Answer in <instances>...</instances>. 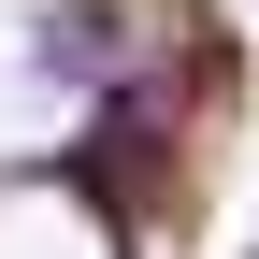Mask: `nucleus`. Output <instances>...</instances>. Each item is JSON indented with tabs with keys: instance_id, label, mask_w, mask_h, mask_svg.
<instances>
[{
	"instance_id": "nucleus-1",
	"label": "nucleus",
	"mask_w": 259,
	"mask_h": 259,
	"mask_svg": "<svg viewBox=\"0 0 259 259\" xmlns=\"http://www.w3.org/2000/svg\"><path fill=\"white\" fill-rule=\"evenodd\" d=\"M187 144H202V130H173L144 87H130V101H87V130L44 158V173L72 187V202L101 216L115 245H158V231H187V216H202V173H187Z\"/></svg>"
},
{
	"instance_id": "nucleus-2",
	"label": "nucleus",
	"mask_w": 259,
	"mask_h": 259,
	"mask_svg": "<svg viewBox=\"0 0 259 259\" xmlns=\"http://www.w3.org/2000/svg\"><path fill=\"white\" fill-rule=\"evenodd\" d=\"M29 58H44L58 87H87V101H130L158 44H144L130 0H44V15H29Z\"/></svg>"
}]
</instances>
